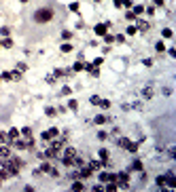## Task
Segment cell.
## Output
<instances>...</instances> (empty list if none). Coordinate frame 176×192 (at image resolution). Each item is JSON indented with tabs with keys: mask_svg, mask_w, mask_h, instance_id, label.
I'll use <instances>...</instances> for the list:
<instances>
[{
	"mask_svg": "<svg viewBox=\"0 0 176 192\" xmlns=\"http://www.w3.org/2000/svg\"><path fill=\"white\" fill-rule=\"evenodd\" d=\"M62 38H64V40H70V38H72V32L64 30V32H62Z\"/></svg>",
	"mask_w": 176,
	"mask_h": 192,
	"instance_id": "obj_32",
	"label": "cell"
},
{
	"mask_svg": "<svg viewBox=\"0 0 176 192\" xmlns=\"http://www.w3.org/2000/svg\"><path fill=\"white\" fill-rule=\"evenodd\" d=\"M68 108H70V110H77V108H79V104H77L74 99H70V101H68Z\"/></svg>",
	"mask_w": 176,
	"mask_h": 192,
	"instance_id": "obj_37",
	"label": "cell"
},
{
	"mask_svg": "<svg viewBox=\"0 0 176 192\" xmlns=\"http://www.w3.org/2000/svg\"><path fill=\"white\" fill-rule=\"evenodd\" d=\"M153 93H155V89H153V84H148V87H144V91H142V97H144V99H151Z\"/></svg>",
	"mask_w": 176,
	"mask_h": 192,
	"instance_id": "obj_11",
	"label": "cell"
},
{
	"mask_svg": "<svg viewBox=\"0 0 176 192\" xmlns=\"http://www.w3.org/2000/svg\"><path fill=\"white\" fill-rule=\"evenodd\" d=\"M117 144H119L121 148H130V144H132V142L127 140V137H117Z\"/></svg>",
	"mask_w": 176,
	"mask_h": 192,
	"instance_id": "obj_15",
	"label": "cell"
},
{
	"mask_svg": "<svg viewBox=\"0 0 176 192\" xmlns=\"http://www.w3.org/2000/svg\"><path fill=\"white\" fill-rule=\"evenodd\" d=\"M19 133H21V135H30V133H32V129H30V127H24V129H21Z\"/></svg>",
	"mask_w": 176,
	"mask_h": 192,
	"instance_id": "obj_44",
	"label": "cell"
},
{
	"mask_svg": "<svg viewBox=\"0 0 176 192\" xmlns=\"http://www.w3.org/2000/svg\"><path fill=\"white\" fill-rule=\"evenodd\" d=\"M89 104H91V106H98V104H100V97H98V95H91V99H89Z\"/></svg>",
	"mask_w": 176,
	"mask_h": 192,
	"instance_id": "obj_33",
	"label": "cell"
},
{
	"mask_svg": "<svg viewBox=\"0 0 176 192\" xmlns=\"http://www.w3.org/2000/svg\"><path fill=\"white\" fill-rule=\"evenodd\" d=\"M106 167V161H91L89 163V169L91 171H98V169H104Z\"/></svg>",
	"mask_w": 176,
	"mask_h": 192,
	"instance_id": "obj_9",
	"label": "cell"
},
{
	"mask_svg": "<svg viewBox=\"0 0 176 192\" xmlns=\"http://www.w3.org/2000/svg\"><path fill=\"white\" fill-rule=\"evenodd\" d=\"M81 70H85V66H83L81 61H77V63L72 66V72H81Z\"/></svg>",
	"mask_w": 176,
	"mask_h": 192,
	"instance_id": "obj_25",
	"label": "cell"
},
{
	"mask_svg": "<svg viewBox=\"0 0 176 192\" xmlns=\"http://www.w3.org/2000/svg\"><path fill=\"white\" fill-rule=\"evenodd\" d=\"M45 114H47V116H55V114H57V110H55V108H47V110H45Z\"/></svg>",
	"mask_w": 176,
	"mask_h": 192,
	"instance_id": "obj_34",
	"label": "cell"
},
{
	"mask_svg": "<svg viewBox=\"0 0 176 192\" xmlns=\"http://www.w3.org/2000/svg\"><path fill=\"white\" fill-rule=\"evenodd\" d=\"M93 122H95V125H106V122H108V118H106L104 114H98V116L93 118Z\"/></svg>",
	"mask_w": 176,
	"mask_h": 192,
	"instance_id": "obj_16",
	"label": "cell"
},
{
	"mask_svg": "<svg viewBox=\"0 0 176 192\" xmlns=\"http://www.w3.org/2000/svg\"><path fill=\"white\" fill-rule=\"evenodd\" d=\"M125 19H130V21H134V19H136V15H134V13H132V11H127V13H125Z\"/></svg>",
	"mask_w": 176,
	"mask_h": 192,
	"instance_id": "obj_43",
	"label": "cell"
},
{
	"mask_svg": "<svg viewBox=\"0 0 176 192\" xmlns=\"http://www.w3.org/2000/svg\"><path fill=\"white\" fill-rule=\"evenodd\" d=\"M98 140H102V142L108 140V133H106V131H100V133H98Z\"/></svg>",
	"mask_w": 176,
	"mask_h": 192,
	"instance_id": "obj_35",
	"label": "cell"
},
{
	"mask_svg": "<svg viewBox=\"0 0 176 192\" xmlns=\"http://www.w3.org/2000/svg\"><path fill=\"white\" fill-rule=\"evenodd\" d=\"M60 152L62 150H57V148H49V150H45V158H57V156H60Z\"/></svg>",
	"mask_w": 176,
	"mask_h": 192,
	"instance_id": "obj_8",
	"label": "cell"
},
{
	"mask_svg": "<svg viewBox=\"0 0 176 192\" xmlns=\"http://www.w3.org/2000/svg\"><path fill=\"white\" fill-rule=\"evenodd\" d=\"M70 11L72 13H79V2H70Z\"/></svg>",
	"mask_w": 176,
	"mask_h": 192,
	"instance_id": "obj_40",
	"label": "cell"
},
{
	"mask_svg": "<svg viewBox=\"0 0 176 192\" xmlns=\"http://www.w3.org/2000/svg\"><path fill=\"white\" fill-rule=\"evenodd\" d=\"M0 80H2V78H0Z\"/></svg>",
	"mask_w": 176,
	"mask_h": 192,
	"instance_id": "obj_52",
	"label": "cell"
},
{
	"mask_svg": "<svg viewBox=\"0 0 176 192\" xmlns=\"http://www.w3.org/2000/svg\"><path fill=\"white\" fill-rule=\"evenodd\" d=\"M127 150H130L132 154H136V152H138V144H130V148H127Z\"/></svg>",
	"mask_w": 176,
	"mask_h": 192,
	"instance_id": "obj_38",
	"label": "cell"
},
{
	"mask_svg": "<svg viewBox=\"0 0 176 192\" xmlns=\"http://www.w3.org/2000/svg\"><path fill=\"white\" fill-rule=\"evenodd\" d=\"M115 7H117V9H121V7H123V0H115Z\"/></svg>",
	"mask_w": 176,
	"mask_h": 192,
	"instance_id": "obj_49",
	"label": "cell"
},
{
	"mask_svg": "<svg viewBox=\"0 0 176 192\" xmlns=\"http://www.w3.org/2000/svg\"><path fill=\"white\" fill-rule=\"evenodd\" d=\"M19 2H24V4H26V2H28V0H19Z\"/></svg>",
	"mask_w": 176,
	"mask_h": 192,
	"instance_id": "obj_50",
	"label": "cell"
},
{
	"mask_svg": "<svg viewBox=\"0 0 176 192\" xmlns=\"http://www.w3.org/2000/svg\"><path fill=\"white\" fill-rule=\"evenodd\" d=\"M98 106H100L102 110H108V108H110V101H108V99H100V104H98Z\"/></svg>",
	"mask_w": 176,
	"mask_h": 192,
	"instance_id": "obj_21",
	"label": "cell"
},
{
	"mask_svg": "<svg viewBox=\"0 0 176 192\" xmlns=\"http://www.w3.org/2000/svg\"><path fill=\"white\" fill-rule=\"evenodd\" d=\"M155 51H157V53H163V51H166V47H163V42H161V40H159L157 45H155Z\"/></svg>",
	"mask_w": 176,
	"mask_h": 192,
	"instance_id": "obj_29",
	"label": "cell"
},
{
	"mask_svg": "<svg viewBox=\"0 0 176 192\" xmlns=\"http://www.w3.org/2000/svg\"><path fill=\"white\" fill-rule=\"evenodd\" d=\"M21 167H24V161H21L19 156H13V154H11V156L7 158V161L2 163V169H4V171L9 173V177H13V175H17Z\"/></svg>",
	"mask_w": 176,
	"mask_h": 192,
	"instance_id": "obj_1",
	"label": "cell"
},
{
	"mask_svg": "<svg viewBox=\"0 0 176 192\" xmlns=\"http://www.w3.org/2000/svg\"><path fill=\"white\" fill-rule=\"evenodd\" d=\"M102 57H95V59H93V68H98V66H102Z\"/></svg>",
	"mask_w": 176,
	"mask_h": 192,
	"instance_id": "obj_41",
	"label": "cell"
},
{
	"mask_svg": "<svg viewBox=\"0 0 176 192\" xmlns=\"http://www.w3.org/2000/svg\"><path fill=\"white\" fill-rule=\"evenodd\" d=\"M45 80H47V82H49V84H55V76H53V74H49V76H47V78H45Z\"/></svg>",
	"mask_w": 176,
	"mask_h": 192,
	"instance_id": "obj_45",
	"label": "cell"
},
{
	"mask_svg": "<svg viewBox=\"0 0 176 192\" xmlns=\"http://www.w3.org/2000/svg\"><path fill=\"white\" fill-rule=\"evenodd\" d=\"M17 70H19V72H26V70H28V66L21 61V63H17Z\"/></svg>",
	"mask_w": 176,
	"mask_h": 192,
	"instance_id": "obj_42",
	"label": "cell"
},
{
	"mask_svg": "<svg viewBox=\"0 0 176 192\" xmlns=\"http://www.w3.org/2000/svg\"><path fill=\"white\" fill-rule=\"evenodd\" d=\"M70 188H72V190H85V186H83L81 182H74V184L70 186Z\"/></svg>",
	"mask_w": 176,
	"mask_h": 192,
	"instance_id": "obj_31",
	"label": "cell"
},
{
	"mask_svg": "<svg viewBox=\"0 0 176 192\" xmlns=\"http://www.w3.org/2000/svg\"><path fill=\"white\" fill-rule=\"evenodd\" d=\"M142 169H144V167H142V161H138V158H136V161L132 163V171H142Z\"/></svg>",
	"mask_w": 176,
	"mask_h": 192,
	"instance_id": "obj_17",
	"label": "cell"
},
{
	"mask_svg": "<svg viewBox=\"0 0 176 192\" xmlns=\"http://www.w3.org/2000/svg\"><path fill=\"white\" fill-rule=\"evenodd\" d=\"M93 32H95L98 36H104V34H108V23H98V25L93 28Z\"/></svg>",
	"mask_w": 176,
	"mask_h": 192,
	"instance_id": "obj_7",
	"label": "cell"
},
{
	"mask_svg": "<svg viewBox=\"0 0 176 192\" xmlns=\"http://www.w3.org/2000/svg\"><path fill=\"white\" fill-rule=\"evenodd\" d=\"M113 182L117 184L119 190H127L130 188V175L125 171H119V173H113Z\"/></svg>",
	"mask_w": 176,
	"mask_h": 192,
	"instance_id": "obj_2",
	"label": "cell"
},
{
	"mask_svg": "<svg viewBox=\"0 0 176 192\" xmlns=\"http://www.w3.org/2000/svg\"><path fill=\"white\" fill-rule=\"evenodd\" d=\"M166 184H168V173L159 175V177H157V186H166Z\"/></svg>",
	"mask_w": 176,
	"mask_h": 192,
	"instance_id": "obj_19",
	"label": "cell"
},
{
	"mask_svg": "<svg viewBox=\"0 0 176 192\" xmlns=\"http://www.w3.org/2000/svg\"><path fill=\"white\" fill-rule=\"evenodd\" d=\"M100 182H102V184L113 182V173H106V171H102V173H100Z\"/></svg>",
	"mask_w": 176,
	"mask_h": 192,
	"instance_id": "obj_12",
	"label": "cell"
},
{
	"mask_svg": "<svg viewBox=\"0 0 176 192\" xmlns=\"http://www.w3.org/2000/svg\"><path fill=\"white\" fill-rule=\"evenodd\" d=\"M60 51H62V53H70V51H72V45H70V42H64V45L60 47Z\"/></svg>",
	"mask_w": 176,
	"mask_h": 192,
	"instance_id": "obj_18",
	"label": "cell"
},
{
	"mask_svg": "<svg viewBox=\"0 0 176 192\" xmlns=\"http://www.w3.org/2000/svg\"><path fill=\"white\" fill-rule=\"evenodd\" d=\"M100 161H108V150H106V148L100 150Z\"/></svg>",
	"mask_w": 176,
	"mask_h": 192,
	"instance_id": "obj_24",
	"label": "cell"
},
{
	"mask_svg": "<svg viewBox=\"0 0 176 192\" xmlns=\"http://www.w3.org/2000/svg\"><path fill=\"white\" fill-rule=\"evenodd\" d=\"M60 93H62V95H70V93H72V89H70V87H62V91H60Z\"/></svg>",
	"mask_w": 176,
	"mask_h": 192,
	"instance_id": "obj_39",
	"label": "cell"
},
{
	"mask_svg": "<svg viewBox=\"0 0 176 192\" xmlns=\"http://www.w3.org/2000/svg\"><path fill=\"white\" fill-rule=\"evenodd\" d=\"M0 144H2V146H4V144H7V146H9V137H7V133H4V131H0Z\"/></svg>",
	"mask_w": 176,
	"mask_h": 192,
	"instance_id": "obj_20",
	"label": "cell"
},
{
	"mask_svg": "<svg viewBox=\"0 0 176 192\" xmlns=\"http://www.w3.org/2000/svg\"><path fill=\"white\" fill-rule=\"evenodd\" d=\"M161 36H163V38H172L174 34H172V30H170V28H163L161 30Z\"/></svg>",
	"mask_w": 176,
	"mask_h": 192,
	"instance_id": "obj_23",
	"label": "cell"
},
{
	"mask_svg": "<svg viewBox=\"0 0 176 192\" xmlns=\"http://www.w3.org/2000/svg\"><path fill=\"white\" fill-rule=\"evenodd\" d=\"M136 32H138V30H136V25H130V28L125 30V34H127V36H134Z\"/></svg>",
	"mask_w": 176,
	"mask_h": 192,
	"instance_id": "obj_27",
	"label": "cell"
},
{
	"mask_svg": "<svg viewBox=\"0 0 176 192\" xmlns=\"http://www.w3.org/2000/svg\"><path fill=\"white\" fill-rule=\"evenodd\" d=\"M148 28H151V25H148L146 21H142V19H138V21H136V30H140V32H146Z\"/></svg>",
	"mask_w": 176,
	"mask_h": 192,
	"instance_id": "obj_13",
	"label": "cell"
},
{
	"mask_svg": "<svg viewBox=\"0 0 176 192\" xmlns=\"http://www.w3.org/2000/svg\"><path fill=\"white\" fill-rule=\"evenodd\" d=\"M163 2H166V0H153V4H155V7H163Z\"/></svg>",
	"mask_w": 176,
	"mask_h": 192,
	"instance_id": "obj_48",
	"label": "cell"
},
{
	"mask_svg": "<svg viewBox=\"0 0 176 192\" xmlns=\"http://www.w3.org/2000/svg\"><path fill=\"white\" fill-rule=\"evenodd\" d=\"M9 156H11V150H9V146H2V148H0V165H2L4 161H7Z\"/></svg>",
	"mask_w": 176,
	"mask_h": 192,
	"instance_id": "obj_10",
	"label": "cell"
},
{
	"mask_svg": "<svg viewBox=\"0 0 176 192\" xmlns=\"http://www.w3.org/2000/svg\"><path fill=\"white\" fill-rule=\"evenodd\" d=\"M102 38H104V42H106V45H110V42H115V36H110V34H104Z\"/></svg>",
	"mask_w": 176,
	"mask_h": 192,
	"instance_id": "obj_28",
	"label": "cell"
},
{
	"mask_svg": "<svg viewBox=\"0 0 176 192\" xmlns=\"http://www.w3.org/2000/svg\"><path fill=\"white\" fill-rule=\"evenodd\" d=\"M0 47H2V40H0Z\"/></svg>",
	"mask_w": 176,
	"mask_h": 192,
	"instance_id": "obj_51",
	"label": "cell"
},
{
	"mask_svg": "<svg viewBox=\"0 0 176 192\" xmlns=\"http://www.w3.org/2000/svg\"><path fill=\"white\" fill-rule=\"evenodd\" d=\"M0 78H2V80H11V72H2V76H0Z\"/></svg>",
	"mask_w": 176,
	"mask_h": 192,
	"instance_id": "obj_47",
	"label": "cell"
},
{
	"mask_svg": "<svg viewBox=\"0 0 176 192\" xmlns=\"http://www.w3.org/2000/svg\"><path fill=\"white\" fill-rule=\"evenodd\" d=\"M2 47H7V49H11V47H13V40H11L9 36H7V38L2 40Z\"/></svg>",
	"mask_w": 176,
	"mask_h": 192,
	"instance_id": "obj_30",
	"label": "cell"
},
{
	"mask_svg": "<svg viewBox=\"0 0 176 192\" xmlns=\"http://www.w3.org/2000/svg\"><path fill=\"white\" fill-rule=\"evenodd\" d=\"M49 175H51V177H57V175H60V171H57V169H53V167H51V169H49Z\"/></svg>",
	"mask_w": 176,
	"mask_h": 192,
	"instance_id": "obj_46",
	"label": "cell"
},
{
	"mask_svg": "<svg viewBox=\"0 0 176 192\" xmlns=\"http://www.w3.org/2000/svg\"><path fill=\"white\" fill-rule=\"evenodd\" d=\"M53 19V9H38L34 13V21L36 23H47Z\"/></svg>",
	"mask_w": 176,
	"mask_h": 192,
	"instance_id": "obj_5",
	"label": "cell"
},
{
	"mask_svg": "<svg viewBox=\"0 0 176 192\" xmlns=\"http://www.w3.org/2000/svg\"><path fill=\"white\" fill-rule=\"evenodd\" d=\"M57 135H60V131H57V127H53V129H49V131L42 133V140H55Z\"/></svg>",
	"mask_w": 176,
	"mask_h": 192,
	"instance_id": "obj_6",
	"label": "cell"
},
{
	"mask_svg": "<svg viewBox=\"0 0 176 192\" xmlns=\"http://www.w3.org/2000/svg\"><path fill=\"white\" fill-rule=\"evenodd\" d=\"M17 150H30L32 146H34V140H32V135H24V137H17V140L11 142Z\"/></svg>",
	"mask_w": 176,
	"mask_h": 192,
	"instance_id": "obj_3",
	"label": "cell"
},
{
	"mask_svg": "<svg viewBox=\"0 0 176 192\" xmlns=\"http://www.w3.org/2000/svg\"><path fill=\"white\" fill-rule=\"evenodd\" d=\"M11 80H21V72H19V70H15L13 74H11Z\"/></svg>",
	"mask_w": 176,
	"mask_h": 192,
	"instance_id": "obj_26",
	"label": "cell"
},
{
	"mask_svg": "<svg viewBox=\"0 0 176 192\" xmlns=\"http://www.w3.org/2000/svg\"><path fill=\"white\" fill-rule=\"evenodd\" d=\"M21 135L19 133V129H9V133H7V137H9V142H13V140H17V137Z\"/></svg>",
	"mask_w": 176,
	"mask_h": 192,
	"instance_id": "obj_14",
	"label": "cell"
},
{
	"mask_svg": "<svg viewBox=\"0 0 176 192\" xmlns=\"http://www.w3.org/2000/svg\"><path fill=\"white\" fill-rule=\"evenodd\" d=\"M0 34H2V36H4V38H7V36L11 34V30L7 28V25H4V28H0Z\"/></svg>",
	"mask_w": 176,
	"mask_h": 192,
	"instance_id": "obj_36",
	"label": "cell"
},
{
	"mask_svg": "<svg viewBox=\"0 0 176 192\" xmlns=\"http://www.w3.org/2000/svg\"><path fill=\"white\" fill-rule=\"evenodd\" d=\"M132 13H134V15H142V13H144V7H142V4H136Z\"/></svg>",
	"mask_w": 176,
	"mask_h": 192,
	"instance_id": "obj_22",
	"label": "cell"
},
{
	"mask_svg": "<svg viewBox=\"0 0 176 192\" xmlns=\"http://www.w3.org/2000/svg\"><path fill=\"white\" fill-rule=\"evenodd\" d=\"M79 161V152L74 150V148H68L66 152H64V156H62V163L66 165V167H74Z\"/></svg>",
	"mask_w": 176,
	"mask_h": 192,
	"instance_id": "obj_4",
	"label": "cell"
}]
</instances>
